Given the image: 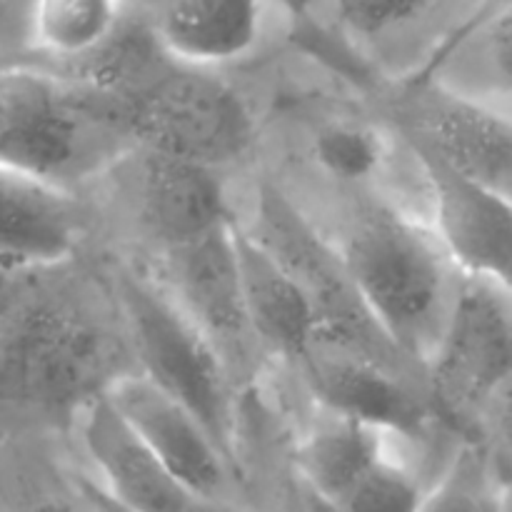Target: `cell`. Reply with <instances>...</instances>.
<instances>
[{"mask_svg": "<svg viewBox=\"0 0 512 512\" xmlns=\"http://www.w3.org/2000/svg\"><path fill=\"white\" fill-rule=\"evenodd\" d=\"M333 248L380 333L425 365L460 275L438 230L383 200H360Z\"/></svg>", "mask_w": 512, "mask_h": 512, "instance_id": "6da1fadb", "label": "cell"}, {"mask_svg": "<svg viewBox=\"0 0 512 512\" xmlns=\"http://www.w3.org/2000/svg\"><path fill=\"white\" fill-rule=\"evenodd\" d=\"M128 143L118 98L53 70H0V165L73 188Z\"/></svg>", "mask_w": 512, "mask_h": 512, "instance_id": "7a4b0ae2", "label": "cell"}, {"mask_svg": "<svg viewBox=\"0 0 512 512\" xmlns=\"http://www.w3.org/2000/svg\"><path fill=\"white\" fill-rule=\"evenodd\" d=\"M115 300L140 373L188 405L235 463L238 383L218 348L158 278L120 270Z\"/></svg>", "mask_w": 512, "mask_h": 512, "instance_id": "3957f363", "label": "cell"}, {"mask_svg": "<svg viewBox=\"0 0 512 512\" xmlns=\"http://www.w3.org/2000/svg\"><path fill=\"white\" fill-rule=\"evenodd\" d=\"M110 345L78 308L25 293L0 323V405L73 410L115 378Z\"/></svg>", "mask_w": 512, "mask_h": 512, "instance_id": "277c9868", "label": "cell"}, {"mask_svg": "<svg viewBox=\"0 0 512 512\" xmlns=\"http://www.w3.org/2000/svg\"><path fill=\"white\" fill-rule=\"evenodd\" d=\"M115 95L135 148L223 170L243 160L258 135L248 100L205 68L175 63L168 73Z\"/></svg>", "mask_w": 512, "mask_h": 512, "instance_id": "5b68a950", "label": "cell"}, {"mask_svg": "<svg viewBox=\"0 0 512 512\" xmlns=\"http://www.w3.org/2000/svg\"><path fill=\"white\" fill-rule=\"evenodd\" d=\"M440 420L478 435L480 415L512 380V295L493 280L460 273L443 330L425 360Z\"/></svg>", "mask_w": 512, "mask_h": 512, "instance_id": "8992f818", "label": "cell"}, {"mask_svg": "<svg viewBox=\"0 0 512 512\" xmlns=\"http://www.w3.org/2000/svg\"><path fill=\"white\" fill-rule=\"evenodd\" d=\"M235 220L228 228L158 253V280L223 355L235 383L253 368L255 343L240 283Z\"/></svg>", "mask_w": 512, "mask_h": 512, "instance_id": "52a82bcc", "label": "cell"}, {"mask_svg": "<svg viewBox=\"0 0 512 512\" xmlns=\"http://www.w3.org/2000/svg\"><path fill=\"white\" fill-rule=\"evenodd\" d=\"M105 393L193 498L203 505L220 503L230 488L233 460L188 405L140 370L118 373Z\"/></svg>", "mask_w": 512, "mask_h": 512, "instance_id": "ba28073f", "label": "cell"}, {"mask_svg": "<svg viewBox=\"0 0 512 512\" xmlns=\"http://www.w3.org/2000/svg\"><path fill=\"white\" fill-rule=\"evenodd\" d=\"M408 145L433 195V228L460 273L493 280L512 295V200L468 180L415 140Z\"/></svg>", "mask_w": 512, "mask_h": 512, "instance_id": "9c48e42d", "label": "cell"}, {"mask_svg": "<svg viewBox=\"0 0 512 512\" xmlns=\"http://www.w3.org/2000/svg\"><path fill=\"white\" fill-rule=\"evenodd\" d=\"M305 370L318 408L375 425L403 440H420L438 418L428 393L410 385L400 365L373 355L320 345Z\"/></svg>", "mask_w": 512, "mask_h": 512, "instance_id": "30bf717a", "label": "cell"}, {"mask_svg": "<svg viewBox=\"0 0 512 512\" xmlns=\"http://www.w3.org/2000/svg\"><path fill=\"white\" fill-rule=\"evenodd\" d=\"M70 418L80 450L115 503L145 512L203 508V503L168 473L143 435L108 398L105 388L85 398Z\"/></svg>", "mask_w": 512, "mask_h": 512, "instance_id": "8fae6325", "label": "cell"}, {"mask_svg": "<svg viewBox=\"0 0 512 512\" xmlns=\"http://www.w3.org/2000/svg\"><path fill=\"white\" fill-rule=\"evenodd\" d=\"M415 140L473 183L512 200V118L458 90H430L403 125Z\"/></svg>", "mask_w": 512, "mask_h": 512, "instance_id": "7c38bea8", "label": "cell"}, {"mask_svg": "<svg viewBox=\"0 0 512 512\" xmlns=\"http://www.w3.org/2000/svg\"><path fill=\"white\" fill-rule=\"evenodd\" d=\"M138 153L135 210L140 228L158 253L238 220L220 175L223 170L158 150L138 148Z\"/></svg>", "mask_w": 512, "mask_h": 512, "instance_id": "4fadbf2b", "label": "cell"}, {"mask_svg": "<svg viewBox=\"0 0 512 512\" xmlns=\"http://www.w3.org/2000/svg\"><path fill=\"white\" fill-rule=\"evenodd\" d=\"M245 313L263 353L303 365L318 350L323 320L303 280L253 230L235 225Z\"/></svg>", "mask_w": 512, "mask_h": 512, "instance_id": "5bb4252c", "label": "cell"}, {"mask_svg": "<svg viewBox=\"0 0 512 512\" xmlns=\"http://www.w3.org/2000/svg\"><path fill=\"white\" fill-rule=\"evenodd\" d=\"M83 213L73 190L0 165V268L33 275L73 258Z\"/></svg>", "mask_w": 512, "mask_h": 512, "instance_id": "9a60e30c", "label": "cell"}, {"mask_svg": "<svg viewBox=\"0 0 512 512\" xmlns=\"http://www.w3.org/2000/svg\"><path fill=\"white\" fill-rule=\"evenodd\" d=\"M273 0H168L153 25L158 48L173 63L223 68L258 50Z\"/></svg>", "mask_w": 512, "mask_h": 512, "instance_id": "2e32d148", "label": "cell"}, {"mask_svg": "<svg viewBox=\"0 0 512 512\" xmlns=\"http://www.w3.org/2000/svg\"><path fill=\"white\" fill-rule=\"evenodd\" d=\"M395 435L320 408V418L295 448V468L315 498L348 510L365 480L390 458Z\"/></svg>", "mask_w": 512, "mask_h": 512, "instance_id": "e0dca14e", "label": "cell"}, {"mask_svg": "<svg viewBox=\"0 0 512 512\" xmlns=\"http://www.w3.org/2000/svg\"><path fill=\"white\" fill-rule=\"evenodd\" d=\"M123 20V0H30V43L63 65L103 53Z\"/></svg>", "mask_w": 512, "mask_h": 512, "instance_id": "ac0fdd59", "label": "cell"}, {"mask_svg": "<svg viewBox=\"0 0 512 512\" xmlns=\"http://www.w3.org/2000/svg\"><path fill=\"white\" fill-rule=\"evenodd\" d=\"M318 163L343 183H365L380 170L385 148L373 128L360 123H333L320 130L315 140Z\"/></svg>", "mask_w": 512, "mask_h": 512, "instance_id": "d6986e66", "label": "cell"}, {"mask_svg": "<svg viewBox=\"0 0 512 512\" xmlns=\"http://www.w3.org/2000/svg\"><path fill=\"white\" fill-rule=\"evenodd\" d=\"M438 0H335L340 23L365 38L393 33L428 13Z\"/></svg>", "mask_w": 512, "mask_h": 512, "instance_id": "ffe728a7", "label": "cell"}, {"mask_svg": "<svg viewBox=\"0 0 512 512\" xmlns=\"http://www.w3.org/2000/svg\"><path fill=\"white\" fill-rule=\"evenodd\" d=\"M478 433L508 505L512 498V380L483 410Z\"/></svg>", "mask_w": 512, "mask_h": 512, "instance_id": "44dd1931", "label": "cell"}, {"mask_svg": "<svg viewBox=\"0 0 512 512\" xmlns=\"http://www.w3.org/2000/svg\"><path fill=\"white\" fill-rule=\"evenodd\" d=\"M483 60L490 75L512 90V3L488 20L483 30Z\"/></svg>", "mask_w": 512, "mask_h": 512, "instance_id": "7402d4cb", "label": "cell"}, {"mask_svg": "<svg viewBox=\"0 0 512 512\" xmlns=\"http://www.w3.org/2000/svg\"><path fill=\"white\" fill-rule=\"evenodd\" d=\"M273 3L288 13L300 43H330V38L313 15V0H273Z\"/></svg>", "mask_w": 512, "mask_h": 512, "instance_id": "603a6c76", "label": "cell"}, {"mask_svg": "<svg viewBox=\"0 0 512 512\" xmlns=\"http://www.w3.org/2000/svg\"><path fill=\"white\" fill-rule=\"evenodd\" d=\"M28 278L30 275L0 268V323L18 305V300L28 293Z\"/></svg>", "mask_w": 512, "mask_h": 512, "instance_id": "cb8c5ba5", "label": "cell"}]
</instances>
